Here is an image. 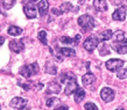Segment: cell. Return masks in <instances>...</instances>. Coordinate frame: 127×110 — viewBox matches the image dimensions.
Here are the masks:
<instances>
[{
  "instance_id": "cell-1",
  "label": "cell",
  "mask_w": 127,
  "mask_h": 110,
  "mask_svg": "<svg viewBox=\"0 0 127 110\" xmlns=\"http://www.w3.org/2000/svg\"><path fill=\"white\" fill-rule=\"evenodd\" d=\"M60 80H61V82L65 84V89H64L65 95L72 94L78 89L77 80H76V76L73 73H63L60 76Z\"/></svg>"
},
{
  "instance_id": "cell-2",
  "label": "cell",
  "mask_w": 127,
  "mask_h": 110,
  "mask_svg": "<svg viewBox=\"0 0 127 110\" xmlns=\"http://www.w3.org/2000/svg\"><path fill=\"white\" fill-rule=\"evenodd\" d=\"M78 24H79V27H82L85 31L91 30L93 27H95V20H93V18L91 15L84 14V15L79 16V19H78Z\"/></svg>"
},
{
  "instance_id": "cell-3",
  "label": "cell",
  "mask_w": 127,
  "mask_h": 110,
  "mask_svg": "<svg viewBox=\"0 0 127 110\" xmlns=\"http://www.w3.org/2000/svg\"><path fill=\"white\" fill-rule=\"evenodd\" d=\"M39 72V65L37 63H33V64L26 65V66H22L20 68V74L23 76V78H31L32 75H34Z\"/></svg>"
},
{
  "instance_id": "cell-4",
  "label": "cell",
  "mask_w": 127,
  "mask_h": 110,
  "mask_svg": "<svg viewBox=\"0 0 127 110\" xmlns=\"http://www.w3.org/2000/svg\"><path fill=\"white\" fill-rule=\"evenodd\" d=\"M99 42H100V38H98L97 36H90V37H88L84 41L83 46H84V49L86 50V51L92 52L93 50L99 45Z\"/></svg>"
},
{
  "instance_id": "cell-5",
  "label": "cell",
  "mask_w": 127,
  "mask_h": 110,
  "mask_svg": "<svg viewBox=\"0 0 127 110\" xmlns=\"http://www.w3.org/2000/svg\"><path fill=\"white\" fill-rule=\"evenodd\" d=\"M27 104H28L27 100L21 99V97H14L11 101V107L16 110H29V107Z\"/></svg>"
},
{
  "instance_id": "cell-6",
  "label": "cell",
  "mask_w": 127,
  "mask_h": 110,
  "mask_svg": "<svg viewBox=\"0 0 127 110\" xmlns=\"http://www.w3.org/2000/svg\"><path fill=\"white\" fill-rule=\"evenodd\" d=\"M106 68L111 72H118L120 68L123 67L124 65V60L121 59H110L106 61Z\"/></svg>"
},
{
  "instance_id": "cell-7",
  "label": "cell",
  "mask_w": 127,
  "mask_h": 110,
  "mask_svg": "<svg viewBox=\"0 0 127 110\" xmlns=\"http://www.w3.org/2000/svg\"><path fill=\"white\" fill-rule=\"evenodd\" d=\"M100 96H101V99L104 100L105 102H111V101H113L116 94H114L113 89H111L110 87H105L100 92Z\"/></svg>"
},
{
  "instance_id": "cell-8",
  "label": "cell",
  "mask_w": 127,
  "mask_h": 110,
  "mask_svg": "<svg viewBox=\"0 0 127 110\" xmlns=\"http://www.w3.org/2000/svg\"><path fill=\"white\" fill-rule=\"evenodd\" d=\"M23 12L28 19H35L36 18V8L32 2H27L23 5Z\"/></svg>"
},
{
  "instance_id": "cell-9",
  "label": "cell",
  "mask_w": 127,
  "mask_h": 110,
  "mask_svg": "<svg viewBox=\"0 0 127 110\" xmlns=\"http://www.w3.org/2000/svg\"><path fill=\"white\" fill-rule=\"evenodd\" d=\"M112 18L116 21H124L126 19V9H125V7H119L118 9H116L114 13L112 14Z\"/></svg>"
},
{
  "instance_id": "cell-10",
  "label": "cell",
  "mask_w": 127,
  "mask_h": 110,
  "mask_svg": "<svg viewBox=\"0 0 127 110\" xmlns=\"http://www.w3.org/2000/svg\"><path fill=\"white\" fill-rule=\"evenodd\" d=\"M9 48H11V50L13 51V52L20 53L23 50V48H25V46H23L22 41L14 39V41H11V43H9Z\"/></svg>"
},
{
  "instance_id": "cell-11",
  "label": "cell",
  "mask_w": 127,
  "mask_h": 110,
  "mask_svg": "<svg viewBox=\"0 0 127 110\" xmlns=\"http://www.w3.org/2000/svg\"><path fill=\"white\" fill-rule=\"evenodd\" d=\"M37 9L40 12V15L41 16H46L49 9V2L48 0H41L39 4H37Z\"/></svg>"
},
{
  "instance_id": "cell-12",
  "label": "cell",
  "mask_w": 127,
  "mask_h": 110,
  "mask_svg": "<svg viewBox=\"0 0 127 110\" xmlns=\"http://www.w3.org/2000/svg\"><path fill=\"white\" fill-rule=\"evenodd\" d=\"M95 81H96V76L93 75L92 73H86V74L82 76V82H83L85 87L91 86L92 84H95Z\"/></svg>"
},
{
  "instance_id": "cell-13",
  "label": "cell",
  "mask_w": 127,
  "mask_h": 110,
  "mask_svg": "<svg viewBox=\"0 0 127 110\" xmlns=\"http://www.w3.org/2000/svg\"><path fill=\"white\" fill-rule=\"evenodd\" d=\"M112 49L117 51L118 53H121V55H125L127 53V44L126 43H118L114 42L112 44Z\"/></svg>"
},
{
  "instance_id": "cell-14",
  "label": "cell",
  "mask_w": 127,
  "mask_h": 110,
  "mask_svg": "<svg viewBox=\"0 0 127 110\" xmlns=\"http://www.w3.org/2000/svg\"><path fill=\"white\" fill-rule=\"evenodd\" d=\"M93 6L97 11L105 12L107 11V1L106 0H95L93 1Z\"/></svg>"
},
{
  "instance_id": "cell-15",
  "label": "cell",
  "mask_w": 127,
  "mask_h": 110,
  "mask_svg": "<svg viewBox=\"0 0 127 110\" xmlns=\"http://www.w3.org/2000/svg\"><path fill=\"white\" fill-rule=\"evenodd\" d=\"M61 92V86L56 82H50L47 87V93L48 94H58Z\"/></svg>"
},
{
  "instance_id": "cell-16",
  "label": "cell",
  "mask_w": 127,
  "mask_h": 110,
  "mask_svg": "<svg viewBox=\"0 0 127 110\" xmlns=\"http://www.w3.org/2000/svg\"><path fill=\"white\" fill-rule=\"evenodd\" d=\"M85 97V92L83 88H79L78 87V89L76 92H75V101L77 103H79L82 101V100Z\"/></svg>"
},
{
  "instance_id": "cell-17",
  "label": "cell",
  "mask_w": 127,
  "mask_h": 110,
  "mask_svg": "<svg viewBox=\"0 0 127 110\" xmlns=\"http://www.w3.org/2000/svg\"><path fill=\"white\" fill-rule=\"evenodd\" d=\"M114 39H116V42H118V43H126V37H125L124 31L117 30L116 33H114Z\"/></svg>"
},
{
  "instance_id": "cell-18",
  "label": "cell",
  "mask_w": 127,
  "mask_h": 110,
  "mask_svg": "<svg viewBox=\"0 0 127 110\" xmlns=\"http://www.w3.org/2000/svg\"><path fill=\"white\" fill-rule=\"evenodd\" d=\"M22 29L21 28H19V27L16 26H11L9 28H8V34L12 35V36H19V35L22 34Z\"/></svg>"
},
{
  "instance_id": "cell-19",
  "label": "cell",
  "mask_w": 127,
  "mask_h": 110,
  "mask_svg": "<svg viewBox=\"0 0 127 110\" xmlns=\"http://www.w3.org/2000/svg\"><path fill=\"white\" fill-rule=\"evenodd\" d=\"M60 52L65 57H73L76 55V51L73 49H70V48H62V49H60Z\"/></svg>"
},
{
  "instance_id": "cell-20",
  "label": "cell",
  "mask_w": 127,
  "mask_h": 110,
  "mask_svg": "<svg viewBox=\"0 0 127 110\" xmlns=\"http://www.w3.org/2000/svg\"><path fill=\"white\" fill-rule=\"evenodd\" d=\"M111 38H112V30H110V29L104 30L101 34H100V41H104V42H106V41L111 39Z\"/></svg>"
},
{
  "instance_id": "cell-21",
  "label": "cell",
  "mask_w": 127,
  "mask_h": 110,
  "mask_svg": "<svg viewBox=\"0 0 127 110\" xmlns=\"http://www.w3.org/2000/svg\"><path fill=\"white\" fill-rule=\"evenodd\" d=\"M15 4V0H1V5L5 9H9L14 6Z\"/></svg>"
},
{
  "instance_id": "cell-22",
  "label": "cell",
  "mask_w": 127,
  "mask_h": 110,
  "mask_svg": "<svg viewBox=\"0 0 127 110\" xmlns=\"http://www.w3.org/2000/svg\"><path fill=\"white\" fill-rule=\"evenodd\" d=\"M61 102L60 101V99H57V97H51V99H48L47 100V107L48 108H53L54 106H56V104H58V103Z\"/></svg>"
},
{
  "instance_id": "cell-23",
  "label": "cell",
  "mask_w": 127,
  "mask_h": 110,
  "mask_svg": "<svg viewBox=\"0 0 127 110\" xmlns=\"http://www.w3.org/2000/svg\"><path fill=\"white\" fill-rule=\"evenodd\" d=\"M37 37H39V41L42 43V44L47 45V33H46V30L39 31V35H37Z\"/></svg>"
},
{
  "instance_id": "cell-24",
  "label": "cell",
  "mask_w": 127,
  "mask_h": 110,
  "mask_svg": "<svg viewBox=\"0 0 127 110\" xmlns=\"http://www.w3.org/2000/svg\"><path fill=\"white\" fill-rule=\"evenodd\" d=\"M60 41L61 43H64V44H75L76 45V43H75V38H70V37H66V36H63V37L60 38Z\"/></svg>"
},
{
  "instance_id": "cell-25",
  "label": "cell",
  "mask_w": 127,
  "mask_h": 110,
  "mask_svg": "<svg viewBox=\"0 0 127 110\" xmlns=\"http://www.w3.org/2000/svg\"><path fill=\"white\" fill-rule=\"evenodd\" d=\"M117 76L119 78V79H126L127 78V68H124V70H121V71H118L117 72Z\"/></svg>"
},
{
  "instance_id": "cell-26",
  "label": "cell",
  "mask_w": 127,
  "mask_h": 110,
  "mask_svg": "<svg viewBox=\"0 0 127 110\" xmlns=\"http://www.w3.org/2000/svg\"><path fill=\"white\" fill-rule=\"evenodd\" d=\"M61 8L64 12H69V11H71V9H72V5L70 4V2H64V4H62Z\"/></svg>"
},
{
  "instance_id": "cell-27",
  "label": "cell",
  "mask_w": 127,
  "mask_h": 110,
  "mask_svg": "<svg viewBox=\"0 0 127 110\" xmlns=\"http://www.w3.org/2000/svg\"><path fill=\"white\" fill-rule=\"evenodd\" d=\"M84 108H85V110H98V108H97L96 104H93V103H91V102L85 103Z\"/></svg>"
},
{
  "instance_id": "cell-28",
  "label": "cell",
  "mask_w": 127,
  "mask_h": 110,
  "mask_svg": "<svg viewBox=\"0 0 127 110\" xmlns=\"http://www.w3.org/2000/svg\"><path fill=\"white\" fill-rule=\"evenodd\" d=\"M108 49H107V46L106 45H103V46H100V50H99V53H100V56H105V55H108Z\"/></svg>"
},
{
  "instance_id": "cell-29",
  "label": "cell",
  "mask_w": 127,
  "mask_h": 110,
  "mask_svg": "<svg viewBox=\"0 0 127 110\" xmlns=\"http://www.w3.org/2000/svg\"><path fill=\"white\" fill-rule=\"evenodd\" d=\"M20 86H21V87H23L25 88V89H31V88H33V84H32V82H27V84H20Z\"/></svg>"
},
{
  "instance_id": "cell-30",
  "label": "cell",
  "mask_w": 127,
  "mask_h": 110,
  "mask_svg": "<svg viewBox=\"0 0 127 110\" xmlns=\"http://www.w3.org/2000/svg\"><path fill=\"white\" fill-rule=\"evenodd\" d=\"M54 110H69V108L65 106H60V107H57V108H55Z\"/></svg>"
},
{
  "instance_id": "cell-31",
  "label": "cell",
  "mask_w": 127,
  "mask_h": 110,
  "mask_svg": "<svg viewBox=\"0 0 127 110\" xmlns=\"http://www.w3.org/2000/svg\"><path fill=\"white\" fill-rule=\"evenodd\" d=\"M51 12H53L54 14H56V15H61L62 13H63V12H62V11H57L56 8H53V9H51Z\"/></svg>"
},
{
  "instance_id": "cell-32",
  "label": "cell",
  "mask_w": 127,
  "mask_h": 110,
  "mask_svg": "<svg viewBox=\"0 0 127 110\" xmlns=\"http://www.w3.org/2000/svg\"><path fill=\"white\" fill-rule=\"evenodd\" d=\"M77 1H78V4L79 5H83L85 2V0H77Z\"/></svg>"
},
{
  "instance_id": "cell-33",
  "label": "cell",
  "mask_w": 127,
  "mask_h": 110,
  "mask_svg": "<svg viewBox=\"0 0 127 110\" xmlns=\"http://www.w3.org/2000/svg\"><path fill=\"white\" fill-rule=\"evenodd\" d=\"M0 43H1V45L4 44V36H1V37H0Z\"/></svg>"
},
{
  "instance_id": "cell-34",
  "label": "cell",
  "mask_w": 127,
  "mask_h": 110,
  "mask_svg": "<svg viewBox=\"0 0 127 110\" xmlns=\"http://www.w3.org/2000/svg\"><path fill=\"white\" fill-rule=\"evenodd\" d=\"M116 110H124L123 108H119V109H116Z\"/></svg>"
},
{
  "instance_id": "cell-35",
  "label": "cell",
  "mask_w": 127,
  "mask_h": 110,
  "mask_svg": "<svg viewBox=\"0 0 127 110\" xmlns=\"http://www.w3.org/2000/svg\"><path fill=\"white\" fill-rule=\"evenodd\" d=\"M29 1H33V2H34V1H35V0H29Z\"/></svg>"
}]
</instances>
